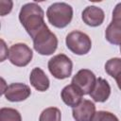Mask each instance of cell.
<instances>
[{"instance_id": "6da1fadb", "label": "cell", "mask_w": 121, "mask_h": 121, "mask_svg": "<svg viewBox=\"0 0 121 121\" xmlns=\"http://www.w3.org/2000/svg\"><path fill=\"white\" fill-rule=\"evenodd\" d=\"M43 18L44 12L36 3H27L24 5L19 13V20L31 38L46 26Z\"/></svg>"}, {"instance_id": "7a4b0ae2", "label": "cell", "mask_w": 121, "mask_h": 121, "mask_svg": "<svg viewBox=\"0 0 121 121\" xmlns=\"http://www.w3.org/2000/svg\"><path fill=\"white\" fill-rule=\"evenodd\" d=\"M48 22L55 27L63 28L70 24L73 18V8L63 2L50 5L46 10Z\"/></svg>"}, {"instance_id": "3957f363", "label": "cell", "mask_w": 121, "mask_h": 121, "mask_svg": "<svg viewBox=\"0 0 121 121\" xmlns=\"http://www.w3.org/2000/svg\"><path fill=\"white\" fill-rule=\"evenodd\" d=\"M32 40L34 49L40 55H51L58 47V39L56 35L50 31L47 26L38 31Z\"/></svg>"}, {"instance_id": "277c9868", "label": "cell", "mask_w": 121, "mask_h": 121, "mask_svg": "<svg viewBox=\"0 0 121 121\" xmlns=\"http://www.w3.org/2000/svg\"><path fill=\"white\" fill-rule=\"evenodd\" d=\"M67 48L76 55H85L92 47V42L90 37L78 30L70 32L65 39Z\"/></svg>"}, {"instance_id": "5b68a950", "label": "cell", "mask_w": 121, "mask_h": 121, "mask_svg": "<svg viewBox=\"0 0 121 121\" xmlns=\"http://www.w3.org/2000/svg\"><path fill=\"white\" fill-rule=\"evenodd\" d=\"M48 70L54 78L64 79L71 76L73 63L66 55L58 54L48 60Z\"/></svg>"}, {"instance_id": "8992f818", "label": "cell", "mask_w": 121, "mask_h": 121, "mask_svg": "<svg viewBox=\"0 0 121 121\" xmlns=\"http://www.w3.org/2000/svg\"><path fill=\"white\" fill-rule=\"evenodd\" d=\"M33 57L32 50L26 43H15L9 49V61L18 67H24L27 65Z\"/></svg>"}, {"instance_id": "52a82bcc", "label": "cell", "mask_w": 121, "mask_h": 121, "mask_svg": "<svg viewBox=\"0 0 121 121\" xmlns=\"http://www.w3.org/2000/svg\"><path fill=\"white\" fill-rule=\"evenodd\" d=\"M96 81L95 74L88 69L79 70L72 78V84L75 85L82 95H89Z\"/></svg>"}, {"instance_id": "ba28073f", "label": "cell", "mask_w": 121, "mask_h": 121, "mask_svg": "<svg viewBox=\"0 0 121 121\" xmlns=\"http://www.w3.org/2000/svg\"><path fill=\"white\" fill-rule=\"evenodd\" d=\"M31 94L30 88L24 83H11L5 90V96L9 101L19 102L26 100Z\"/></svg>"}, {"instance_id": "9c48e42d", "label": "cell", "mask_w": 121, "mask_h": 121, "mask_svg": "<svg viewBox=\"0 0 121 121\" xmlns=\"http://www.w3.org/2000/svg\"><path fill=\"white\" fill-rule=\"evenodd\" d=\"M73 117L76 121H91L95 113V104L88 99H83L72 110Z\"/></svg>"}, {"instance_id": "30bf717a", "label": "cell", "mask_w": 121, "mask_h": 121, "mask_svg": "<svg viewBox=\"0 0 121 121\" xmlns=\"http://www.w3.org/2000/svg\"><path fill=\"white\" fill-rule=\"evenodd\" d=\"M81 18L83 22L90 26H100L105 18L104 11L96 6H88L82 11Z\"/></svg>"}, {"instance_id": "8fae6325", "label": "cell", "mask_w": 121, "mask_h": 121, "mask_svg": "<svg viewBox=\"0 0 121 121\" xmlns=\"http://www.w3.org/2000/svg\"><path fill=\"white\" fill-rule=\"evenodd\" d=\"M89 95L95 102H105L111 95V86L106 79L98 78Z\"/></svg>"}, {"instance_id": "7c38bea8", "label": "cell", "mask_w": 121, "mask_h": 121, "mask_svg": "<svg viewBox=\"0 0 121 121\" xmlns=\"http://www.w3.org/2000/svg\"><path fill=\"white\" fill-rule=\"evenodd\" d=\"M82 93L73 84H69L65 86L60 93V96L62 101L72 108L78 106L82 101Z\"/></svg>"}, {"instance_id": "4fadbf2b", "label": "cell", "mask_w": 121, "mask_h": 121, "mask_svg": "<svg viewBox=\"0 0 121 121\" xmlns=\"http://www.w3.org/2000/svg\"><path fill=\"white\" fill-rule=\"evenodd\" d=\"M29 81L30 84L40 92L46 91L50 84L48 77L40 67H35L32 69L29 76Z\"/></svg>"}, {"instance_id": "5bb4252c", "label": "cell", "mask_w": 121, "mask_h": 121, "mask_svg": "<svg viewBox=\"0 0 121 121\" xmlns=\"http://www.w3.org/2000/svg\"><path fill=\"white\" fill-rule=\"evenodd\" d=\"M106 40L112 44H121V19H112L105 31Z\"/></svg>"}, {"instance_id": "9a60e30c", "label": "cell", "mask_w": 121, "mask_h": 121, "mask_svg": "<svg viewBox=\"0 0 121 121\" xmlns=\"http://www.w3.org/2000/svg\"><path fill=\"white\" fill-rule=\"evenodd\" d=\"M105 71L108 75L116 79L121 76V59L112 58L105 63Z\"/></svg>"}, {"instance_id": "2e32d148", "label": "cell", "mask_w": 121, "mask_h": 121, "mask_svg": "<svg viewBox=\"0 0 121 121\" xmlns=\"http://www.w3.org/2000/svg\"><path fill=\"white\" fill-rule=\"evenodd\" d=\"M39 121H61V112L56 107L46 108L40 114Z\"/></svg>"}, {"instance_id": "e0dca14e", "label": "cell", "mask_w": 121, "mask_h": 121, "mask_svg": "<svg viewBox=\"0 0 121 121\" xmlns=\"http://www.w3.org/2000/svg\"><path fill=\"white\" fill-rule=\"evenodd\" d=\"M0 121H22V117L15 109L2 108L0 110Z\"/></svg>"}, {"instance_id": "ac0fdd59", "label": "cell", "mask_w": 121, "mask_h": 121, "mask_svg": "<svg viewBox=\"0 0 121 121\" xmlns=\"http://www.w3.org/2000/svg\"><path fill=\"white\" fill-rule=\"evenodd\" d=\"M91 121H119V119L110 112L99 111L95 113Z\"/></svg>"}, {"instance_id": "d6986e66", "label": "cell", "mask_w": 121, "mask_h": 121, "mask_svg": "<svg viewBox=\"0 0 121 121\" xmlns=\"http://www.w3.org/2000/svg\"><path fill=\"white\" fill-rule=\"evenodd\" d=\"M0 5H1V15L2 16H5L6 14L10 12V10L12 9V2L11 1L1 0Z\"/></svg>"}, {"instance_id": "ffe728a7", "label": "cell", "mask_w": 121, "mask_h": 121, "mask_svg": "<svg viewBox=\"0 0 121 121\" xmlns=\"http://www.w3.org/2000/svg\"><path fill=\"white\" fill-rule=\"evenodd\" d=\"M112 19H121V2L118 3L112 11Z\"/></svg>"}, {"instance_id": "44dd1931", "label": "cell", "mask_w": 121, "mask_h": 121, "mask_svg": "<svg viewBox=\"0 0 121 121\" xmlns=\"http://www.w3.org/2000/svg\"><path fill=\"white\" fill-rule=\"evenodd\" d=\"M1 43H2V46H1V61H3L7 57H9V52L5 51L6 44H5V42L3 40H1Z\"/></svg>"}, {"instance_id": "7402d4cb", "label": "cell", "mask_w": 121, "mask_h": 121, "mask_svg": "<svg viewBox=\"0 0 121 121\" xmlns=\"http://www.w3.org/2000/svg\"><path fill=\"white\" fill-rule=\"evenodd\" d=\"M115 80H116V83H117L118 88L121 90V76H120V77H118V78H117Z\"/></svg>"}, {"instance_id": "603a6c76", "label": "cell", "mask_w": 121, "mask_h": 121, "mask_svg": "<svg viewBox=\"0 0 121 121\" xmlns=\"http://www.w3.org/2000/svg\"><path fill=\"white\" fill-rule=\"evenodd\" d=\"M120 53H121V44H120Z\"/></svg>"}]
</instances>
